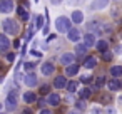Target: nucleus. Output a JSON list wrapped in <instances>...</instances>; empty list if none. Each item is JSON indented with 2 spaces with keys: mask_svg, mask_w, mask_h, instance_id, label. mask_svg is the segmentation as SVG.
Segmentation results:
<instances>
[{
  "mask_svg": "<svg viewBox=\"0 0 122 114\" xmlns=\"http://www.w3.org/2000/svg\"><path fill=\"white\" fill-rule=\"evenodd\" d=\"M107 87H109V91H114V92H117V91H120V87H122V84L117 81V79H109V82H107Z\"/></svg>",
  "mask_w": 122,
  "mask_h": 114,
  "instance_id": "2eb2a0df",
  "label": "nucleus"
},
{
  "mask_svg": "<svg viewBox=\"0 0 122 114\" xmlns=\"http://www.w3.org/2000/svg\"><path fill=\"white\" fill-rule=\"evenodd\" d=\"M34 2H39V0H34Z\"/></svg>",
  "mask_w": 122,
  "mask_h": 114,
  "instance_id": "a18cd8bd",
  "label": "nucleus"
},
{
  "mask_svg": "<svg viewBox=\"0 0 122 114\" xmlns=\"http://www.w3.org/2000/svg\"><path fill=\"white\" fill-rule=\"evenodd\" d=\"M49 89H50L49 86H42V87H40V92H42V94H47V92H49Z\"/></svg>",
  "mask_w": 122,
  "mask_h": 114,
  "instance_id": "72a5a7b5",
  "label": "nucleus"
},
{
  "mask_svg": "<svg viewBox=\"0 0 122 114\" xmlns=\"http://www.w3.org/2000/svg\"><path fill=\"white\" fill-rule=\"evenodd\" d=\"M70 114H79V112H77V111H72V112H70Z\"/></svg>",
  "mask_w": 122,
  "mask_h": 114,
  "instance_id": "37998d69",
  "label": "nucleus"
},
{
  "mask_svg": "<svg viewBox=\"0 0 122 114\" xmlns=\"http://www.w3.org/2000/svg\"><path fill=\"white\" fill-rule=\"evenodd\" d=\"M15 9V4H14V0H0V14H10L12 10Z\"/></svg>",
  "mask_w": 122,
  "mask_h": 114,
  "instance_id": "39448f33",
  "label": "nucleus"
},
{
  "mask_svg": "<svg viewBox=\"0 0 122 114\" xmlns=\"http://www.w3.org/2000/svg\"><path fill=\"white\" fill-rule=\"evenodd\" d=\"M120 84H122V82H120Z\"/></svg>",
  "mask_w": 122,
  "mask_h": 114,
  "instance_id": "49530a36",
  "label": "nucleus"
},
{
  "mask_svg": "<svg viewBox=\"0 0 122 114\" xmlns=\"http://www.w3.org/2000/svg\"><path fill=\"white\" fill-rule=\"evenodd\" d=\"M109 5V0H94L90 4V10H102Z\"/></svg>",
  "mask_w": 122,
  "mask_h": 114,
  "instance_id": "9b49d317",
  "label": "nucleus"
},
{
  "mask_svg": "<svg viewBox=\"0 0 122 114\" xmlns=\"http://www.w3.org/2000/svg\"><path fill=\"white\" fill-rule=\"evenodd\" d=\"M45 102H47L49 106H59V104H60V96H59V92H50V94H47Z\"/></svg>",
  "mask_w": 122,
  "mask_h": 114,
  "instance_id": "9d476101",
  "label": "nucleus"
},
{
  "mask_svg": "<svg viewBox=\"0 0 122 114\" xmlns=\"http://www.w3.org/2000/svg\"><path fill=\"white\" fill-rule=\"evenodd\" d=\"M67 39L70 40V42H74V44H77L80 39H82V35H80V32H79V29H70L69 32H67Z\"/></svg>",
  "mask_w": 122,
  "mask_h": 114,
  "instance_id": "1a4fd4ad",
  "label": "nucleus"
},
{
  "mask_svg": "<svg viewBox=\"0 0 122 114\" xmlns=\"http://www.w3.org/2000/svg\"><path fill=\"white\" fill-rule=\"evenodd\" d=\"M79 72V65L77 64H70L65 67V76H75Z\"/></svg>",
  "mask_w": 122,
  "mask_h": 114,
  "instance_id": "f3484780",
  "label": "nucleus"
},
{
  "mask_svg": "<svg viewBox=\"0 0 122 114\" xmlns=\"http://www.w3.org/2000/svg\"><path fill=\"white\" fill-rule=\"evenodd\" d=\"M69 5H75V4H82V0H67Z\"/></svg>",
  "mask_w": 122,
  "mask_h": 114,
  "instance_id": "473e14b6",
  "label": "nucleus"
},
{
  "mask_svg": "<svg viewBox=\"0 0 122 114\" xmlns=\"http://www.w3.org/2000/svg\"><path fill=\"white\" fill-rule=\"evenodd\" d=\"M22 81H24V84H25L29 89H32V87H35V86L39 84V77H37L35 72H27Z\"/></svg>",
  "mask_w": 122,
  "mask_h": 114,
  "instance_id": "20e7f679",
  "label": "nucleus"
},
{
  "mask_svg": "<svg viewBox=\"0 0 122 114\" xmlns=\"http://www.w3.org/2000/svg\"><path fill=\"white\" fill-rule=\"evenodd\" d=\"M52 40H55V34H50V35L47 37V42H52Z\"/></svg>",
  "mask_w": 122,
  "mask_h": 114,
  "instance_id": "e433bc0d",
  "label": "nucleus"
},
{
  "mask_svg": "<svg viewBox=\"0 0 122 114\" xmlns=\"http://www.w3.org/2000/svg\"><path fill=\"white\" fill-rule=\"evenodd\" d=\"M55 29H57L59 34H67V32L72 29L70 19H69V17H64V15L57 17V19H55Z\"/></svg>",
  "mask_w": 122,
  "mask_h": 114,
  "instance_id": "7ed1b4c3",
  "label": "nucleus"
},
{
  "mask_svg": "<svg viewBox=\"0 0 122 114\" xmlns=\"http://www.w3.org/2000/svg\"><path fill=\"white\" fill-rule=\"evenodd\" d=\"M15 57H17V55H15V52H7V60H9V62H14V60H15Z\"/></svg>",
  "mask_w": 122,
  "mask_h": 114,
  "instance_id": "cd10ccee",
  "label": "nucleus"
},
{
  "mask_svg": "<svg viewBox=\"0 0 122 114\" xmlns=\"http://www.w3.org/2000/svg\"><path fill=\"white\" fill-rule=\"evenodd\" d=\"M24 69H25V74H27V72H34L35 62H25V64H24Z\"/></svg>",
  "mask_w": 122,
  "mask_h": 114,
  "instance_id": "a878e982",
  "label": "nucleus"
},
{
  "mask_svg": "<svg viewBox=\"0 0 122 114\" xmlns=\"http://www.w3.org/2000/svg\"><path fill=\"white\" fill-rule=\"evenodd\" d=\"M95 47H97V50H99V52H105V50H107V47H109V44H107V40L100 39L99 42H95Z\"/></svg>",
  "mask_w": 122,
  "mask_h": 114,
  "instance_id": "412c9836",
  "label": "nucleus"
},
{
  "mask_svg": "<svg viewBox=\"0 0 122 114\" xmlns=\"http://www.w3.org/2000/svg\"><path fill=\"white\" fill-rule=\"evenodd\" d=\"M84 45L89 49V47H92V45H95V34H92V32H87L85 34V37H84Z\"/></svg>",
  "mask_w": 122,
  "mask_h": 114,
  "instance_id": "ddd939ff",
  "label": "nucleus"
},
{
  "mask_svg": "<svg viewBox=\"0 0 122 114\" xmlns=\"http://www.w3.org/2000/svg\"><path fill=\"white\" fill-rule=\"evenodd\" d=\"M70 22H74V24H82V22H84V14H82L80 10H74Z\"/></svg>",
  "mask_w": 122,
  "mask_h": 114,
  "instance_id": "dca6fc26",
  "label": "nucleus"
},
{
  "mask_svg": "<svg viewBox=\"0 0 122 114\" xmlns=\"http://www.w3.org/2000/svg\"><path fill=\"white\" fill-rule=\"evenodd\" d=\"M104 84H105V79H104V77H97V81H95V86H97V87H102Z\"/></svg>",
  "mask_w": 122,
  "mask_h": 114,
  "instance_id": "c85d7f7f",
  "label": "nucleus"
},
{
  "mask_svg": "<svg viewBox=\"0 0 122 114\" xmlns=\"http://www.w3.org/2000/svg\"><path fill=\"white\" fill-rule=\"evenodd\" d=\"M85 107H87V104H85L82 99L75 102V111H77V112H82V111H85Z\"/></svg>",
  "mask_w": 122,
  "mask_h": 114,
  "instance_id": "b1692460",
  "label": "nucleus"
},
{
  "mask_svg": "<svg viewBox=\"0 0 122 114\" xmlns=\"http://www.w3.org/2000/svg\"><path fill=\"white\" fill-rule=\"evenodd\" d=\"M0 114H5V112H4V111H2V112H0Z\"/></svg>",
  "mask_w": 122,
  "mask_h": 114,
  "instance_id": "c03bdc74",
  "label": "nucleus"
},
{
  "mask_svg": "<svg viewBox=\"0 0 122 114\" xmlns=\"http://www.w3.org/2000/svg\"><path fill=\"white\" fill-rule=\"evenodd\" d=\"M4 111V102H0V112Z\"/></svg>",
  "mask_w": 122,
  "mask_h": 114,
  "instance_id": "79ce46f5",
  "label": "nucleus"
},
{
  "mask_svg": "<svg viewBox=\"0 0 122 114\" xmlns=\"http://www.w3.org/2000/svg\"><path fill=\"white\" fill-rule=\"evenodd\" d=\"M59 60H60V64H62V65H65V67H67V65L74 64L75 55H74L72 52H65V54H62V55H60V59H59Z\"/></svg>",
  "mask_w": 122,
  "mask_h": 114,
  "instance_id": "0eeeda50",
  "label": "nucleus"
},
{
  "mask_svg": "<svg viewBox=\"0 0 122 114\" xmlns=\"http://www.w3.org/2000/svg\"><path fill=\"white\" fill-rule=\"evenodd\" d=\"M22 114H32V111H30V109H25V111H24Z\"/></svg>",
  "mask_w": 122,
  "mask_h": 114,
  "instance_id": "ea45409f",
  "label": "nucleus"
},
{
  "mask_svg": "<svg viewBox=\"0 0 122 114\" xmlns=\"http://www.w3.org/2000/svg\"><path fill=\"white\" fill-rule=\"evenodd\" d=\"M107 114H117V111L114 107H107Z\"/></svg>",
  "mask_w": 122,
  "mask_h": 114,
  "instance_id": "c9c22d12",
  "label": "nucleus"
},
{
  "mask_svg": "<svg viewBox=\"0 0 122 114\" xmlns=\"http://www.w3.org/2000/svg\"><path fill=\"white\" fill-rule=\"evenodd\" d=\"M30 54H32L34 57H42V52H40V50H37V49H32V50H30Z\"/></svg>",
  "mask_w": 122,
  "mask_h": 114,
  "instance_id": "7c9ffc66",
  "label": "nucleus"
},
{
  "mask_svg": "<svg viewBox=\"0 0 122 114\" xmlns=\"http://www.w3.org/2000/svg\"><path fill=\"white\" fill-rule=\"evenodd\" d=\"M102 57H104V60H110L112 59V54L109 50H105V52H102Z\"/></svg>",
  "mask_w": 122,
  "mask_h": 114,
  "instance_id": "c756f323",
  "label": "nucleus"
},
{
  "mask_svg": "<svg viewBox=\"0 0 122 114\" xmlns=\"http://www.w3.org/2000/svg\"><path fill=\"white\" fill-rule=\"evenodd\" d=\"M92 96V91H90V87H82L80 91H79V97L84 101V99H89Z\"/></svg>",
  "mask_w": 122,
  "mask_h": 114,
  "instance_id": "a211bd4d",
  "label": "nucleus"
},
{
  "mask_svg": "<svg viewBox=\"0 0 122 114\" xmlns=\"http://www.w3.org/2000/svg\"><path fill=\"white\" fill-rule=\"evenodd\" d=\"M9 50H10V39H9V35H5L2 32V34H0V52L5 54Z\"/></svg>",
  "mask_w": 122,
  "mask_h": 114,
  "instance_id": "423d86ee",
  "label": "nucleus"
},
{
  "mask_svg": "<svg viewBox=\"0 0 122 114\" xmlns=\"http://www.w3.org/2000/svg\"><path fill=\"white\" fill-rule=\"evenodd\" d=\"M22 99H24V102H25V104H34V102L37 101V94H35V92H32V91H27V92H24V94H22Z\"/></svg>",
  "mask_w": 122,
  "mask_h": 114,
  "instance_id": "f8f14e48",
  "label": "nucleus"
},
{
  "mask_svg": "<svg viewBox=\"0 0 122 114\" xmlns=\"http://www.w3.org/2000/svg\"><path fill=\"white\" fill-rule=\"evenodd\" d=\"M95 65H97V59L95 57H87L85 62H84V67L85 69H94Z\"/></svg>",
  "mask_w": 122,
  "mask_h": 114,
  "instance_id": "6ab92c4d",
  "label": "nucleus"
},
{
  "mask_svg": "<svg viewBox=\"0 0 122 114\" xmlns=\"http://www.w3.org/2000/svg\"><path fill=\"white\" fill-rule=\"evenodd\" d=\"M117 101H119V104H120V106H122V94H120V96H119V99H117Z\"/></svg>",
  "mask_w": 122,
  "mask_h": 114,
  "instance_id": "a19ab883",
  "label": "nucleus"
},
{
  "mask_svg": "<svg viewBox=\"0 0 122 114\" xmlns=\"http://www.w3.org/2000/svg\"><path fill=\"white\" fill-rule=\"evenodd\" d=\"M39 114H54V112H52L50 109H45V107H44V109H40V112H39Z\"/></svg>",
  "mask_w": 122,
  "mask_h": 114,
  "instance_id": "f704fd0d",
  "label": "nucleus"
},
{
  "mask_svg": "<svg viewBox=\"0 0 122 114\" xmlns=\"http://www.w3.org/2000/svg\"><path fill=\"white\" fill-rule=\"evenodd\" d=\"M19 106V91L17 89H12L7 92V97H5V102H4V107L10 112H14Z\"/></svg>",
  "mask_w": 122,
  "mask_h": 114,
  "instance_id": "f257e3e1",
  "label": "nucleus"
},
{
  "mask_svg": "<svg viewBox=\"0 0 122 114\" xmlns=\"http://www.w3.org/2000/svg\"><path fill=\"white\" fill-rule=\"evenodd\" d=\"M2 30H4L5 35H17L19 30H20V27H19V22H17V20L7 17V19H4V22H2Z\"/></svg>",
  "mask_w": 122,
  "mask_h": 114,
  "instance_id": "f03ea898",
  "label": "nucleus"
},
{
  "mask_svg": "<svg viewBox=\"0 0 122 114\" xmlns=\"http://www.w3.org/2000/svg\"><path fill=\"white\" fill-rule=\"evenodd\" d=\"M40 72L49 77V76H52V74L55 72V65H54L52 62H44V64L40 65Z\"/></svg>",
  "mask_w": 122,
  "mask_h": 114,
  "instance_id": "6e6552de",
  "label": "nucleus"
},
{
  "mask_svg": "<svg viewBox=\"0 0 122 114\" xmlns=\"http://www.w3.org/2000/svg\"><path fill=\"white\" fill-rule=\"evenodd\" d=\"M50 2H52V4H54V5H59V4H60V2H62V0H50Z\"/></svg>",
  "mask_w": 122,
  "mask_h": 114,
  "instance_id": "58836bf2",
  "label": "nucleus"
},
{
  "mask_svg": "<svg viewBox=\"0 0 122 114\" xmlns=\"http://www.w3.org/2000/svg\"><path fill=\"white\" fill-rule=\"evenodd\" d=\"M110 76L115 79V77H120L122 76V65H112L110 67Z\"/></svg>",
  "mask_w": 122,
  "mask_h": 114,
  "instance_id": "aec40b11",
  "label": "nucleus"
},
{
  "mask_svg": "<svg viewBox=\"0 0 122 114\" xmlns=\"http://www.w3.org/2000/svg\"><path fill=\"white\" fill-rule=\"evenodd\" d=\"M35 27L37 29H44V15H37L35 17Z\"/></svg>",
  "mask_w": 122,
  "mask_h": 114,
  "instance_id": "393cba45",
  "label": "nucleus"
},
{
  "mask_svg": "<svg viewBox=\"0 0 122 114\" xmlns=\"http://www.w3.org/2000/svg\"><path fill=\"white\" fill-rule=\"evenodd\" d=\"M17 12H19V15H20L22 20H29V10H27L25 7H19Z\"/></svg>",
  "mask_w": 122,
  "mask_h": 114,
  "instance_id": "4be33fe9",
  "label": "nucleus"
},
{
  "mask_svg": "<svg viewBox=\"0 0 122 114\" xmlns=\"http://www.w3.org/2000/svg\"><path fill=\"white\" fill-rule=\"evenodd\" d=\"M65 86H67L65 76H57V77L54 79V87H55V89H64Z\"/></svg>",
  "mask_w": 122,
  "mask_h": 114,
  "instance_id": "4468645a",
  "label": "nucleus"
},
{
  "mask_svg": "<svg viewBox=\"0 0 122 114\" xmlns=\"http://www.w3.org/2000/svg\"><path fill=\"white\" fill-rule=\"evenodd\" d=\"M80 81H82L84 84H89V82L92 81V77H90V76H82V77H80Z\"/></svg>",
  "mask_w": 122,
  "mask_h": 114,
  "instance_id": "2f4dec72",
  "label": "nucleus"
},
{
  "mask_svg": "<svg viewBox=\"0 0 122 114\" xmlns=\"http://www.w3.org/2000/svg\"><path fill=\"white\" fill-rule=\"evenodd\" d=\"M77 86H79V84H77V81H70V82H67L65 89L72 94V92H75V91H77Z\"/></svg>",
  "mask_w": 122,
  "mask_h": 114,
  "instance_id": "5701e85b",
  "label": "nucleus"
},
{
  "mask_svg": "<svg viewBox=\"0 0 122 114\" xmlns=\"http://www.w3.org/2000/svg\"><path fill=\"white\" fill-rule=\"evenodd\" d=\"M74 52H77V54H85V52H87V47H85L84 44H77Z\"/></svg>",
  "mask_w": 122,
  "mask_h": 114,
  "instance_id": "bb28decb",
  "label": "nucleus"
},
{
  "mask_svg": "<svg viewBox=\"0 0 122 114\" xmlns=\"http://www.w3.org/2000/svg\"><path fill=\"white\" fill-rule=\"evenodd\" d=\"M42 30H44V35H47V34H49V27H47V25H45Z\"/></svg>",
  "mask_w": 122,
  "mask_h": 114,
  "instance_id": "4c0bfd02",
  "label": "nucleus"
}]
</instances>
